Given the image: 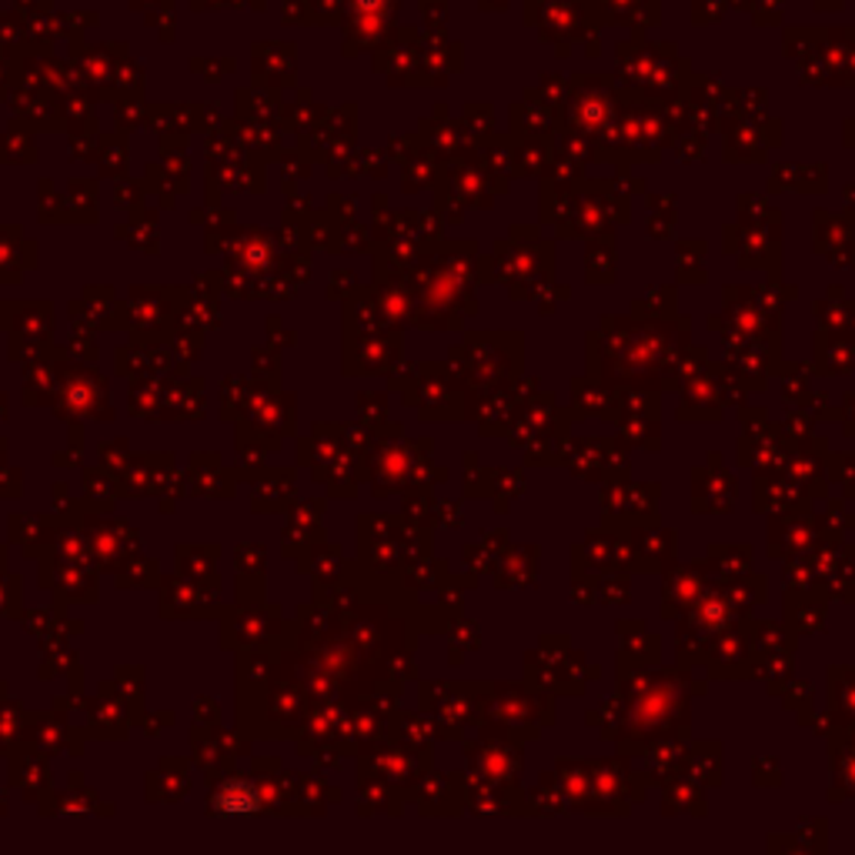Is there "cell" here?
<instances>
[{"instance_id":"cell-1","label":"cell","mask_w":855,"mask_h":855,"mask_svg":"<svg viewBox=\"0 0 855 855\" xmlns=\"http://www.w3.org/2000/svg\"><path fill=\"white\" fill-rule=\"evenodd\" d=\"M211 806H214L217 813H258V809H261L258 793H254L247 783H231V786H224V789L211 799Z\"/></svg>"}]
</instances>
